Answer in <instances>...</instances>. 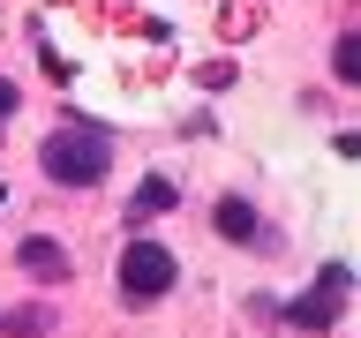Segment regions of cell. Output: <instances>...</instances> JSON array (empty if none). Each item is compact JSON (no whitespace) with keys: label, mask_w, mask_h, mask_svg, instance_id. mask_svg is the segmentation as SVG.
<instances>
[{"label":"cell","mask_w":361,"mask_h":338,"mask_svg":"<svg viewBox=\"0 0 361 338\" xmlns=\"http://www.w3.org/2000/svg\"><path fill=\"white\" fill-rule=\"evenodd\" d=\"M45 180L53 188H98L113 165V135L106 128H90V120H75V128H53L45 135V151H38Z\"/></svg>","instance_id":"6da1fadb"},{"label":"cell","mask_w":361,"mask_h":338,"mask_svg":"<svg viewBox=\"0 0 361 338\" xmlns=\"http://www.w3.org/2000/svg\"><path fill=\"white\" fill-rule=\"evenodd\" d=\"M180 278V256L166 241H128L121 248V293L128 301H158V293H173Z\"/></svg>","instance_id":"7a4b0ae2"},{"label":"cell","mask_w":361,"mask_h":338,"mask_svg":"<svg viewBox=\"0 0 361 338\" xmlns=\"http://www.w3.org/2000/svg\"><path fill=\"white\" fill-rule=\"evenodd\" d=\"M338 293H346V270H324V286H316V293H301V301H293V308H286V323H293V331H324V323H331V315H338Z\"/></svg>","instance_id":"3957f363"},{"label":"cell","mask_w":361,"mask_h":338,"mask_svg":"<svg viewBox=\"0 0 361 338\" xmlns=\"http://www.w3.org/2000/svg\"><path fill=\"white\" fill-rule=\"evenodd\" d=\"M16 263L30 270V278H68V248L53 241V233H30V241L16 248Z\"/></svg>","instance_id":"277c9868"},{"label":"cell","mask_w":361,"mask_h":338,"mask_svg":"<svg viewBox=\"0 0 361 338\" xmlns=\"http://www.w3.org/2000/svg\"><path fill=\"white\" fill-rule=\"evenodd\" d=\"M173 203H180V188H173V180H143V188H135V203H128V211H135V218H158V211H173Z\"/></svg>","instance_id":"5b68a950"},{"label":"cell","mask_w":361,"mask_h":338,"mask_svg":"<svg viewBox=\"0 0 361 338\" xmlns=\"http://www.w3.org/2000/svg\"><path fill=\"white\" fill-rule=\"evenodd\" d=\"M211 218H219V233H226V241H256V211H248L241 196H226Z\"/></svg>","instance_id":"8992f818"},{"label":"cell","mask_w":361,"mask_h":338,"mask_svg":"<svg viewBox=\"0 0 361 338\" xmlns=\"http://www.w3.org/2000/svg\"><path fill=\"white\" fill-rule=\"evenodd\" d=\"M331 75L361 90V38H338V45H331Z\"/></svg>","instance_id":"52a82bcc"},{"label":"cell","mask_w":361,"mask_h":338,"mask_svg":"<svg viewBox=\"0 0 361 338\" xmlns=\"http://www.w3.org/2000/svg\"><path fill=\"white\" fill-rule=\"evenodd\" d=\"M16 106H23V90L8 83V75H0V120H8V113H16Z\"/></svg>","instance_id":"ba28073f"},{"label":"cell","mask_w":361,"mask_h":338,"mask_svg":"<svg viewBox=\"0 0 361 338\" xmlns=\"http://www.w3.org/2000/svg\"><path fill=\"white\" fill-rule=\"evenodd\" d=\"M0 196H8V188H0Z\"/></svg>","instance_id":"9c48e42d"}]
</instances>
